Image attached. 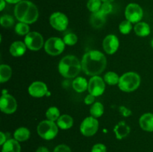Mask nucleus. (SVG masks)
Instances as JSON below:
<instances>
[{
  "label": "nucleus",
  "mask_w": 153,
  "mask_h": 152,
  "mask_svg": "<svg viewBox=\"0 0 153 152\" xmlns=\"http://www.w3.org/2000/svg\"><path fill=\"white\" fill-rule=\"evenodd\" d=\"M82 69L85 74L91 76L99 75L106 68L107 60L103 53L98 50H91L84 55Z\"/></svg>",
  "instance_id": "1"
},
{
  "label": "nucleus",
  "mask_w": 153,
  "mask_h": 152,
  "mask_svg": "<svg viewBox=\"0 0 153 152\" xmlns=\"http://www.w3.org/2000/svg\"><path fill=\"white\" fill-rule=\"evenodd\" d=\"M14 16L19 22H25L26 24H32L38 19V9L31 1L22 0L15 6Z\"/></svg>",
  "instance_id": "2"
},
{
  "label": "nucleus",
  "mask_w": 153,
  "mask_h": 152,
  "mask_svg": "<svg viewBox=\"0 0 153 152\" xmlns=\"http://www.w3.org/2000/svg\"><path fill=\"white\" fill-rule=\"evenodd\" d=\"M82 63L74 55H67L60 61L58 63V72L66 78L76 77L80 72Z\"/></svg>",
  "instance_id": "3"
},
{
  "label": "nucleus",
  "mask_w": 153,
  "mask_h": 152,
  "mask_svg": "<svg viewBox=\"0 0 153 152\" xmlns=\"http://www.w3.org/2000/svg\"><path fill=\"white\" fill-rule=\"evenodd\" d=\"M140 84V77L137 73L133 72L124 73L120 76L118 83L120 89L126 92H133L139 87Z\"/></svg>",
  "instance_id": "4"
},
{
  "label": "nucleus",
  "mask_w": 153,
  "mask_h": 152,
  "mask_svg": "<svg viewBox=\"0 0 153 152\" xmlns=\"http://www.w3.org/2000/svg\"><path fill=\"white\" fill-rule=\"evenodd\" d=\"M37 134L42 139L46 140L53 139L58 133V126L55 122L44 120L38 124L37 128Z\"/></svg>",
  "instance_id": "5"
},
{
  "label": "nucleus",
  "mask_w": 153,
  "mask_h": 152,
  "mask_svg": "<svg viewBox=\"0 0 153 152\" xmlns=\"http://www.w3.org/2000/svg\"><path fill=\"white\" fill-rule=\"evenodd\" d=\"M64 40L59 37H50L44 44V49L48 55L57 56L64 52L65 49Z\"/></svg>",
  "instance_id": "6"
},
{
  "label": "nucleus",
  "mask_w": 153,
  "mask_h": 152,
  "mask_svg": "<svg viewBox=\"0 0 153 152\" xmlns=\"http://www.w3.org/2000/svg\"><path fill=\"white\" fill-rule=\"evenodd\" d=\"M99 122L96 118L88 116L85 118L80 125V131L85 137H92L98 131Z\"/></svg>",
  "instance_id": "7"
},
{
  "label": "nucleus",
  "mask_w": 153,
  "mask_h": 152,
  "mask_svg": "<svg viewBox=\"0 0 153 152\" xmlns=\"http://www.w3.org/2000/svg\"><path fill=\"white\" fill-rule=\"evenodd\" d=\"M125 16L131 23L140 22L143 16V9L136 3H130L126 7Z\"/></svg>",
  "instance_id": "8"
},
{
  "label": "nucleus",
  "mask_w": 153,
  "mask_h": 152,
  "mask_svg": "<svg viewBox=\"0 0 153 152\" xmlns=\"http://www.w3.org/2000/svg\"><path fill=\"white\" fill-rule=\"evenodd\" d=\"M105 89V80L98 75L92 76L88 81V90L90 94L95 97L100 96L102 95Z\"/></svg>",
  "instance_id": "9"
},
{
  "label": "nucleus",
  "mask_w": 153,
  "mask_h": 152,
  "mask_svg": "<svg viewBox=\"0 0 153 152\" xmlns=\"http://www.w3.org/2000/svg\"><path fill=\"white\" fill-rule=\"evenodd\" d=\"M24 43L30 50L38 51L43 46V38L40 33L32 31L25 36Z\"/></svg>",
  "instance_id": "10"
},
{
  "label": "nucleus",
  "mask_w": 153,
  "mask_h": 152,
  "mask_svg": "<svg viewBox=\"0 0 153 152\" xmlns=\"http://www.w3.org/2000/svg\"><path fill=\"white\" fill-rule=\"evenodd\" d=\"M49 22L53 28L58 31H64L67 29L69 24L67 16L61 12H55L49 17Z\"/></svg>",
  "instance_id": "11"
},
{
  "label": "nucleus",
  "mask_w": 153,
  "mask_h": 152,
  "mask_svg": "<svg viewBox=\"0 0 153 152\" xmlns=\"http://www.w3.org/2000/svg\"><path fill=\"white\" fill-rule=\"evenodd\" d=\"M0 109L6 114H12L17 109L16 99L9 94H3L0 98Z\"/></svg>",
  "instance_id": "12"
},
{
  "label": "nucleus",
  "mask_w": 153,
  "mask_h": 152,
  "mask_svg": "<svg viewBox=\"0 0 153 152\" xmlns=\"http://www.w3.org/2000/svg\"><path fill=\"white\" fill-rule=\"evenodd\" d=\"M102 46L103 49L108 55H113L118 50L120 46L119 40L117 36L109 34L103 40Z\"/></svg>",
  "instance_id": "13"
},
{
  "label": "nucleus",
  "mask_w": 153,
  "mask_h": 152,
  "mask_svg": "<svg viewBox=\"0 0 153 152\" xmlns=\"http://www.w3.org/2000/svg\"><path fill=\"white\" fill-rule=\"evenodd\" d=\"M28 93L34 98H41L48 93L47 86L42 81H34L28 86Z\"/></svg>",
  "instance_id": "14"
},
{
  "label": "nucleus",
  "mask_w": 153,
  "mask_h": 152,
  "mask_svg": "<svg viewBox=\"0 0 153 152\" xmlns=\"http://www.w3.org/2000/svg\"><path fill=\"white\" fill-rule=\"evenodd\" d=\"M142 130L147 132H153V113H147L142 115L139 120Z\"/></svg>",
  "instance_id": "15"
},
{
  "label": "nucleus",
  "mask_w": 153,
  "mask_h": 152,
  "mask_svg": "<svg viewBox=\"0 0 153 152\" xmlns=\"http://www.w3.org/2000/svg\"><path fill=\"white\" fill-rule=\"evenodd\" d=\"M114 131L115 136L117 139H123L129 134L130 128L127 125L126 122L124 121H121L115 125Z\"/></svg>",
  "instance_id": "16"
},
{
  "label": "nucleus",
  "mask_w": 153,
  "mask_h": 152,
  "mask_svg": "<svg viewBox=\"0 0 153 152\" xmlns=\"http://www.w3.org/2000/svg\"><path fill=\"white\" fill-rule=\"evenodd\" d=\"M91 25L95 28H100L104 25L106 22V15L104 13L99 10V11L92 13L90 19Z\"/></svg>",
  "instance_id": "17"
},
{
  "label": "nucleus",
  "mask_w": 153,
  "mask_h": 152,
  "mask_svg": "<svg viewBox=\"0 0 153 152\" xmlns=\"http://www.w3.org/2000/svg\"><path fill=\"white\" fill-rule=\"evenodd\" d=\"M26 45L22 41H15L10 45V54L13 57L22 56L26 52Z\"/></svg>",
  "instance_id": "18"
},
{
  "label": "nucleus",
  "mask_w": 153,
  "mask_h": 152,
  "mask_svg": "<svg viewBox=\"0 0 153 152\" xmlns=\"http://www.w3.org/2000/svg\"><path fill=\"white\" fill-rule=\"evenodd\" d=\"M21 147L19 142L15 139H7L2 145L1 152H20Z\"/></svg>",
  "instance_id": "19"
},
{
  "label": "nucleus",
  "mask_w": 153,
  "mask_h": 152,
  "mask_svg": "<svg viewBox=\"0 0 153 152\" xmlns=\"http://www.w3.org/2000/svg\"><path fill=\"white\" fill-rule=\"evenodd\" d=\"M134 32L139 37H146L151 32V28L149 24L144 22H137L134 25Z\"/></svg>",
  "instance_id": "20"
},
{
  "label": "nucleus",
  "mask_w": 153,
  "mask_h": 152,
  "mask_svg": "<svg viewBox=\"0 0 153 152\" xmlns=\"http://www.w3.org/2000/svg\"><path fill=\"white\" fill-rule=\"evenodd\" d=\"M57 125L62 130L70 129L73 125V119L70 115H62L57 120Z\"/></svg>",
  "instance_id": "21"
},
{
  "label": "nucleus",
  "mask_w": 153,
  "mask_h": 152,
  "mask_svg": "<svg viewBox=\"0 0 153 152\" xmlns=\"http://www.w3.org/2000/svg\"><path fill=\"white\" fill-rule=\"evenodd\" d=\"M73 88L77 92H83L88 88V82L83 77H77L73 81Z\"/></svg>",
  "instance_id": "22"
},
{
  "label": "nucleus",
  "mask_w": 153,
  "mask_h": 152,
  "mask_svg": "<svg viewBox=\"0 0 153 152\" xmlns=\"http://www.w3.org/2000/svg\"><path fill=\"white\" fill-rule=\"evenodd\" d=\"M30 131L28 128L21 127V128H17L13 133V137L18 142H25L29 139Z\"/></svg>",
  "instance_id": "23"
},
{
  "label": "nucleus",
  "mask_w": 153,
  "mask_h": 152,
  "mask_svg": "<svg viewBox=\"0 0 153 152\" xmlns=\"http://www.w3.org/2000/svg\"><path fill=\"white\" fill-rule=\"evenodd\" d=\"M12 75V69L10 66L6 64L0 66V82L4 83L10 78Z\"/></svg>",
  "instance_id": "24"
},
{
  "label": "nucleus",
  "mask_w": 153,
  "mask_h": 152,
  "mask_svg": "<svg viewBox=\"0 0 153 152\" xmlns=\"http://www.w3.org/2000/svg\"><path fill=\"white\" fill-rule=\"evenodd\" d=\"M90 113L91 116L94 118H99L102 116L104 113V107L103 104L100 102H95L92 104L90 108Z\"/></svg>",
  "instance_id": "25"
},
{
  "label": "nucleus",
  "mask_w": 153,
  "mask_h": 152,
  "mask_svg": "<svg viewBox=\"0 0 153 152\" xmlns=\"http://www.w3.org/2000/svg\"><path fill=\"white\" fill-rule=\"evenodd\" d=\"M119 75L114 72H108L104 76V80L108 85H116L119 83Z\"/></svg>",
  "instance_id": "26"
},
{
  "label": "nucleus",
  "mask_w": 153,
  "mask_h": 152,
  "mask_svg": "<svg viewBox=\"0 0 153 152\" xmlns=\"http://www.w3.org/2000/svg\"><path fill=\"white\" fill-rule=\"evenodd\" d=\"M60 116V110L56 107H50L46 112V117L52 122L58 120Z\"/></svg>",
  "instance_id": "27"
},
{
  "label": "nucleus",
  "mask_w": 153,
  "mask_h": 152,
  "mask_svg": "<svg viewBox=\"0 0 153 152\" xmlns=\"http://www.w3.org/2000/svg\"><path fill=\"white\" fill-rule=\"evenodd\" d=\"M29 26L28 24L25 22H18L15 26V32L20 36H26L29 33Z\"/></svg>",
  "instance_id": "28"
},
{
  "label": "nucleus",
  "mask_w": 153,
  "mask_h": 152,
  "mask_svg": "<svg viewBox=\"0 0 153 152\" xmlns=\"http://www.w3.org/2000/svg\"><path fill=\"white\" fill-rule=\"evenodd\" d=\"M101 0H88V3H87V7L92 13L99 11L101 8Z\"/></svg>",
  "instance_id": "29"
},
{
  "label": "nucleus",
  "mask_w": 153,
  "mask_h": 152,
  "mask_svg": "<svg viewBox=\"0 0 153 152\" xmlns=\"http://www.w3.org/2000/svg\"><path fill=\"white\" fill-rule=\"evenodd\" d=\"M131 29H132V23L127 19L123 21L119 25V30L123 34H129Z\"/></svg>",
  "instance_id": "30"
},
{
  "label": "nucleus",
  "mask_w": 153,
  "mask_h": 152,
  "mask_svg": "<svg viewBox=\"0 0 153 152\" xmlns=\"http://www.w3.org/2000/svg\"><path fill=\"white\" fill-rule=\"evenodd\" d=\"M0 23L4 28H10L14 24V19L10 15L4 14L1 16Z\"/></svg>",
  "instance_id": "31"
},
{
  "label": "nucleus",
  "mask_w": 153,
  "mask_h": 152,
  "mask_svg": "<svg viewBox=\"0 0 153 152\" xmlns=\"http://www.w3.org/2000/svg\"><path fill=\"white\" fill-rule=\"evenodd\" d=\"M63 40L67 46H73L78 42V37L73 33H69L64 36Z\"/></svg>",
  "instance_id": "32"
},
{
  "label": "nucleus",
  "mask_w": 153,
  "mask_h": 152,
  "mask_svg": "<svg viewBox=\"0 0 153 152\" xmlns=\"http://www.w3.org/2000/svg\"><path fill=\"white\" fill-rule=\"evenodd\" d=\"M112 10H113V6H112L111 3L103 2L102 4L100 10H101L102 13H104L105 15L110 13L112 11Z\"/></svg>",
  "instance_id": "33"
},
{
  "label": "nucleus",
  "mask_w": 153,
  "mask_h": 152,
  "mask_svg": "<svg viewBox=\"0 0 153 152\" xmlns=\"http://www.w3.org/2000/svg\"><path fill=\"white\" fill-rule=\"evenodd\" d=\"M91 152H107V148L104 144L97 143L93 146Z\"/></svg>",
  "instance_id": "34"
},
{
  "label": "nucleus",
  "mask_w": 153,
  "mask_h": 152,
  "mask_svg": "<svg viewBox=\"0 0 153 152\" xmlns=\"http://www.w3.org/2000/svg\"><path fill=\"white\" fill-rule=\"evenodd\" d=\"M53 152H72L71 149L67 145H58L55 148Z\"/></svg>",
  "instance_id": "35"
},
{
  "label": "nucleus",
  "mask_w": 153,
  "mask_h": 152,
  "mask_svg": "<svg viewBox=\"0 0 153 152\" xmlns=\"http://www.w3.org/2000/svg\"><path fill=\"white\" fill-rule=\"evenodd\" d=\"M119 110H120V113H121V115H122L123 116H124V117H128V116H131V113H132L129 109L124 107V106H121V107H120Z\"/></svg>",
  "instance_id": "36"
},
{
  "label": "nucleus",
  "mask_w": 153,
  "mask_h": 152,
  "mask_svg": "<svg viewBox=\"0 0 153 152\" xmlns=\"http://www.w3.org/2000/svg\"><path fill=\"white\" fill-rule=\"evenodd\" d=\"M95 98L96 97L94 96V95H91V94H88V95L85 98L84 101H85V103L87 105H91V104H94Z\"/></svg>",
  "instance_id": "37"
},
{
  "label": "nucleus",
  "mask_w": 153,
  "mask_h": 152,
  "mask_svg": "<svg viewBox=\"0 0 153 152\" xmlns=\"http://www.w3.org/2000/svg\"><path fill=\"white\" fill-rule=\"evenodd\" d=\"M7 140V139H6L5 134L3 132L0 133V145H3Z\"/></svg>",
  "instance_id": "38"
},
{
  "label": "nucleus",
  "mask_w": 153,
  "mask_h": 152,
  "mask_svg": "<svg viewBox=\"0 0 153 152\" xmlns=\"http://www.w3.org/2000/svg\"><path fill=\"white\" fill-rule=\"evenodd\" d=\"M36 152H49V151L48 150L47 148L43 147V146H40L36 150Z\"/></svg>",
  "instance_id": "39"
},
{
  "label": "nucleus",
  "mask_w": 153,
  "mask_h": 152,
  "mask_svg": "<svg viewBox=\"0 0 153 152\" xmlns=\"http://www.w3.org/2000/svg\"><path fill=\"white\" fill-rule=\"evenodd\" d=\"M0 2H1V5H0V10H3L4 8L5 7L6 5V1L5 0H0Z\"/></svg>",
  "instance_id": "40"
},
{
  "label": "nucleus",
  "mask_w": 153,
  "mask_h": 152,
  "mask_svg": "<svg viewBox=\"0 0 153 152\" xmlns=\"http://www.w3.org/2000/svg\"><path fill=\"white\" fill-rule=\"evenodd\" d=\"M6 2L9 3V4H17V3L20 2L22 0H5Z\"/></svg>",
  "instance_id": "41"
},
{
  "label": "nucleus",
  "mask_w": 153,
  "mask_h": 152,
  "mask_svg": "<svg viewBox=\"0 0 153 152\" xmlns=\"http://www.w3.org/2000/svg\"><path fill=\"white\" fill-rule=\"evenodd\" d=\"M101 1H102V2H110V3H111L112 1H114V0H101Z\"/></svg>",
  "instance_id": "42"
},
{
  "label": "nucleus",
  "mask_w": 153,
  "mask_h": 152,
  "mask_svg": "<svg viewBox=\"0 0 153 152\" xmlns=\"http://www.w3.org/2000/svg\"><path fill=\"white\" fill-rule=\"evenodd\" d=\"M151 46H152V49H153V38H152V40H151Z\"/></svg>",
  "instance_id": "43"
}]
</instances>
